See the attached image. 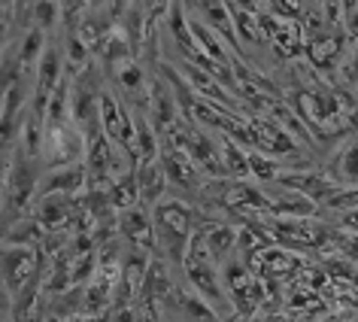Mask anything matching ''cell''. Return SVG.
<instances>
[{"mask_svg":"<svg viewBox=\"0 0 358 322\" xmlns=\"http://www.w3.org/2000/svg\"><path fill=\"white\" fill-rule=\"evenodd\" d=\"M34 265H37V253L34 246H6L3 255V271H6V286L15 292L28 283V276L34 274Z\"/></svg>","mask_w":358,"mask_h":322,"instance_id":"1","label":"cell"},{"mask_svg":"<svg viewBox=\"0 0 358 322\" xmlns=\"http://www.w3.org/2000/svg\"><path fill=\"white\" fill-rule=\"evenodd\" d=\"M88 180V167L85 164H73V167H61V171H52L46 180L40 183V195H70L79 192Z\"/></svg>","mask_w":358,"mask_h":322,"instance_id":"2","label":"cell"},{"mask_svg":"<svg viewBox=\"0 0 358 322\" xmlns=\"http://www.w3.org/2000/svg\"><path fill=\"white\" fill-rule=\"evenodd\" d=\"M110 74L115 76V83L122 85L124 97H128V104H143L149 94V85H146V76H143V70L137 61H124V64H119L115 70H110Z\"/></svg>","mask_w":358,"mask_h":322,"instance_id":"3","label":"cell"},{"mask_svg":"<svg viewBox=\"0 0 358 322\" xmlns=\"http://www.w3.org/2000/svg\"><path fill=\"white\" fill-rule=\"evenodd\" d=\"M119 228L131 240L134 249H152V225H149V216L140 207L119 213Z\"/></svg>","mask_w":358,"mask_h":322,"instance_id":"4","label":"cell"},{"mask_svg":"<svg viewBox=\"0 0 358 322\" xmlns=\"http://www.w3.org/2000/svg\"><path fill=\"white\" fill-rule=\"evenodd\" d=\"M164 167H161V158L143 161L137 171V186H140V201L146 204H161V192H164Z\"/></svg>","mask_w":358,"mask_h":322,"instance_id":"5","label":"cell"},{"mask_svg":"<svg viewBox=\"0 0 358 322\" xmlns=\"http://www.w3.org/2000/svg\"><path fill=\"white\" fill-rule=\"evenodd\" d=\"M70 210H73L70 195H46L37 204V222L43 228H61L70 219Z\"/></svg>","mask_w":358,"mask_h":322,"instance_id":"6","label":"cell"},{"mask_svg":"<svg viewBox=\"0 0 358 322\" xmlns=\"http://www.w3.org/2000/svg\"><path fill=\"white\" fill-rule=\"evenodd\" d=\"M182 76H185V83H189V85L194 88V92H201L203 97H207V101H213L216 106H222V104H231V101H228V94L219 88L216 79H213V76L207 74V70H201L198 64H192V61H185V64H182Z\"/></svg>","mask_w":358,"mask_h":322,"instance_id":"7","label":"cell"},{"mask_svg":"<svg viewBox=\"0 0 358 322\" xmlns=\"http://www.w3.org/2000/svg\"><path fill=\"white\" fill-rule=\"evenodd\" d=\"M219 155H222V164H225L228 176L243 183L249 174H252V164H249V152H240V146L234 140H222L219 143Z\"/></svg>","mask_w":358,"mask_h":322,"instance_id":"8","label":"cell"},{"mask_svg":"<svg viewBox=\"0 0 358 322\" xmlns=\"http://www.w3.org/2000/svg\"><path fill=\"white\" fill-rule=\"evenodd\" d=\"M271 210L280 213V216L307 219V216H313V213H316V201L303 198V195H298V192H289V195H282L280 201H271Z\"/></svg>","mask_w":358,"mask_h":322,"instance_id":"9","label":"cell"},{"mask_svg":"<svg viewBox=\"0 0 358 322\" xmlns=\"http://www.w3.org/2000/svg\"><path fill=\"white\" fill-rule=\"evenodd\" d=\"M334 180H340L343 186H358V140L355 143H346L337 155V164H334Z\"/></svg>","mask_w":358,"mask_h":322,"instance_id":"10","label":"cell"},{"mask_svg":"<svg viewBox=\"0 0 358 322\" xmlns=\"http://www.w3.org/2000/svg\"><path fill=\"white\" fill-rule=\"evenodd\" d=\"M337 52H340V37H334V34H319V37H313V43H310V58L316 61L319 67L334 64Z\"/></svg>","mask_w":358,"mask_h":322,"instance_id":"11","label":"cell"},{"mask_svg":"<svg viewBox=\"0 0 358 322\" xmlns=\"http://www.w3.org/2000/svg\"><path fill=\"white\" fill-rule=\"evenodd\" d=\"M237 231L231 228V225H216V228H210L207 231V249H210V255H216V258H222V255H228L231 249L237 246Z\"/></svg>","mask_w":358,"mask_h":322,"instance_id":"12","label":"cell"},{"mask_svg":"<svg viewBox=\"0 0 358 322\" xmlns=\"http://www.w3.org/2000/svg\"><path fill=\"white\" fill-rule=\"evenodd\" d=\"M43 43H46V34H43V28H31L28 34H24V40H22V49H19V64L22 67H31L34 61L40 64V52H46L43 49Z\"/></svg>","mask_w":358,"mask_h":322,"instance_id":"13","label":"cell"},{"mask_svg":"<svg viewBox=\"0 0 358 322\" xmlns=\"http://www.w3.org/2000/svg\"><path fill=\"white\" fill-rule=\"evenodd\" d=\"M106 301H110V283H103V280H97L88 286V292H85V313H97V310H103L106 307Z\"/></svg>","mask_w":358,"mask_h":322,"instance_id":"14","label":"cell"},{"mask_svg":"<svg viewBox=\"0 0 358 322\" xmlns=\"http://www.w3.org/2000/svg\"><path fill=\"white\" fill-rule=\"evenodd\" d=\"M67 61H70V74H79V70L88 67V49L76 34H70L67 40Z\"/></svg>","mask_w":358,"mask_h":322,"instance_id":"15","label":"cell"},{"mask_svg":"<svg viewBox=\"0 0 358 322\" xmlns=\"http://www.w3.org/2000/svg\"><path fill=\"white\" fill-rule=\"evenodd\" d=\"M34 15L43 22V28H52V22L58 19V6L55 4H37L34 6Z\"/></svg>","mask_w":358,"mask_h":322,"instance_id":"16","label":"cell"},{"mask_svg":"<svg viewBox=\"0 0 358 322\" xmlns=\"http://www.w3.org/2000/svg\"><path fill=\"white\" fill-rule=\"evenodd\" d=\"M343 15H346V31L352 34V37H358V4H346Z\"/></svg>","mask_w":358,"mask_h":322,"instance_id":"17","label":"cell"},{"mask_svg":"<svg viewBox=\"0 0 358 322\" xmlns=\"http://www.w3.org/2000/svg\"><path fill=\"white\" fill-rule=\"evenodd\" d=\"M340 225H343L352 237H358V207L355 210H346L343 216H340Z\"/></svg>","mask_w":358,"mask_h":322,"instance_id":"18","label":"cell"},{"mask_svg":"<svg viewBox=\"0 0 358 322\" xmlns=\"http://www.w3.org/2000/svg\"><path fill=\"white\" fill-rule=\"evenodd\" d=\"M113 322H140V316H137V310L134 307H119L115 310V316H113Z\"/></svg>","mask_w":358,"mask_h":322,"instance_id":"19","label":"cell"}]
</instances>
